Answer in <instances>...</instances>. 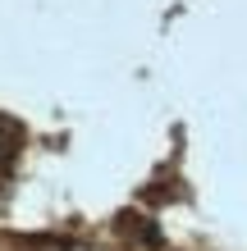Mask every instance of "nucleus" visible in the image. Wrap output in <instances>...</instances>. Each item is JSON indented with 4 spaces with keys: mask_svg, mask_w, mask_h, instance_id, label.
<instances>
[{
    "mask_svg": "<svg viewBox=\"0 0 247 251\" xmlns=\"http://www.w3.org/2000/svg\"><path fill=\"white\" fill-rule=\"evenodd\" d=\"M19 146H23V128L14 124V119H5V114H0V169L14 160V151H19Z\"/></svg>",
    "mask_w": 247,
    "mask_h": 251,
    "instance_id": "nucleus-1",
    "label": "nucleus"
}]
</instances>
